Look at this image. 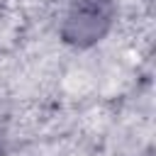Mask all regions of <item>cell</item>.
<instances>
[{
    "label": "cell",
    "instance_id": "1",
    "mask_svg": "<svg viewBox=\"0 0 156 156\" xmlns=\"http://www.w3.org/2000/svg\"><path fill=\"white\" fill-rule=\"evenodd\" d=\"M112 5L110 0H78L66 20V37L76 44H90L102 37L110 27Z\"/></svg>",
    "mask_w": 156,
    "mask_h": 156
}]
</instances>
